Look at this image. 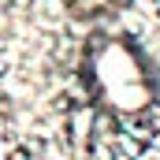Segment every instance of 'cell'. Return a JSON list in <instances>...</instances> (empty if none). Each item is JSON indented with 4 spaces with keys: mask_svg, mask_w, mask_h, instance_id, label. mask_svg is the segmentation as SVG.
<instances>
[{
    "mask_svg": "<svg viewBox=\"0 0 160 160\" xmlns=\"http://www.w3.org/2000/svg\"><path fill=\"white\" fill-rule=\"evenodd\" d=\"M138 119L149 127V134H153V138H160V104H157V101H153L149 108H142V116H138Z\"/></svg>",
    "mask_w": 160,
    "mask_h": 160,
    "instance_id": "cell-1",
    "label": "cell"
},
{
    "mask_svg": "<svg viewBox=\"0 0 160 160\" xmlns=\"http://www.w3.org/2000/svg\"><path fill=\"white\" fill-rule=\"evenodd\" d=\"M34 142H19V145H11V153H8V160H30L34 157Z\"/></svg>",
    "mask_w": 160,
    "mask_h": 160,
    "instance_id": "cell-2",
    "label": "cell"
},
{
    "mask_svg": "<svg viewBox=\"0 0 160 160\" xmlns=\"http://www.w3.org/2000/svg\"><path fill=\"white\" fill-rule=\"evenodd\" d=\"M0 4H4V0H0Z\"/></svg>",
    "mask_w": 160,
    "mask_h": 160,
    "instance_id": "cell-3",
    "label": "cell"
}]
</instances>
